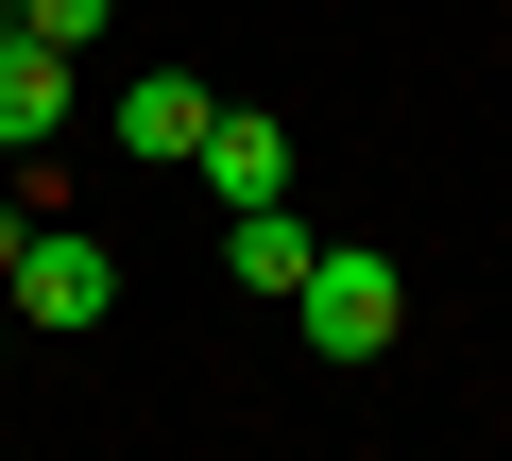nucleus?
Here are the masks:
<instances>
[{
  "label": "nucleus",
  "instance_id": "obj_9",
  "mask_svg": "<svg viewBox=\"0 0 512 461\" xmlns=\"http://www.w3.org/2000/svg\"><path fill=\"white\" fill-rule=\"evenodd\" d=\"M0 342H18V291H0Z\"/></svg>",
  "mask_w": 512,
  "mask_h": 461
},
{
  "label": "nucleus",
  "instance_id": "obj_4",
  "mask_svg": "<svg viewBox=\"0 0 512 461\" xmlns=\"http://www.w3.org/2000/svg\"><path fill=\"white\" fill-rule=\"evenodd\" d=\"M308 257H325V240H308L291 205H222V274H239V291H274V308H291V291H308Z\"/></svg>",
  "mask_w": 512,
  "mask_h": 461
},
{
  "label": "nucleus",
  "instance_id": "obj_7",
  "mask_svg": "<svg viewBox=\"0 0 512 461\" xmlns=\"http://www.w3.org/2000/svg\"><path fill=\"white\" fill-rule=\"evenodd\" d=\"M103 18H120V0H18V35H52V52H86Z\"/></svg>",
  "mask_w": 512,
  "mask_h": 461
},
{
  "label": "nucleus",
  "instance_id": "obj_3",
  "mask_svg": "<svg viewBox=\"0 0 512 461\" xmlns=\"http://www.w3.org/2000/svg\"><path fill=\"white\" fill-rule=\"evenodd\" d=\"M188 171H205V205H291V137H274V120H256V103H222Z\"/></svg>",
  "mask_w": 512,
  "mask_h": 461
},
{
  "label": "nucleus",
  "instance_id": "obj_5",
  "mask_svg": "<svg viewBox=\"0 0 512 461\" xmlns=\"http://www.w3.org/2000/svg\"><path fill=\"white\" fill-rule=\"evenodd\" d=\"M69 103H86V86H69V52L0 18V137H69Z\"/></svg>",
  "mask_w": 512,
  "mask_h": 461
},
{
  "label": "nucleus",
  "instance_id": "obj_6",
  "mask_svg": "<svg viewBox=\"0 0 512 461\" xmlns=\"http://www.w3.org/2000/svg\"><path fill=\"white\" fill-rule=\"evenodd\" d=\"M205 120H222L205 69H137V86H120V154H205Z\"/></svg>",
  "mask_w": 512,
  "mask_h": 461
},
{
  "label": "nucleus",
  "instance_id": "obj_1",
  "mask_svg": "<svg viewBox=\"0 0 512 461\" xmlns=\"http://www.w3.org/2000/svg\"><path fill=\"white\" fill-rule=\"evenodd\" d=\"M291 325H308V359H393L410 274H393L376 240H325V257H308V291H291Z\"/></svg>",
  "mask_w": 512,
  "mask_h": 461
},
{
  "label": "nucleus",
  "instance_id": "obj_8",
  "mask_svg": "<svg viewBox=\"0 0 512 461\" xmlns=\"http://www.w3.org/2000/svg\"><path fill=\"white\" fill-rule=\"evenodd\" d=\"M18 240H35V205H18V188H0V274H18Z\"/></svg>",
  "mask_w": 512,
  "mask_h": 461
},
{
  "label": "nucleus",
  "instance_id": "obj_2",
  "mask_svg": "<svg viewBox=\"0 0 512 461\" xmlns=\"http://www.w3.org/2000/svg\"><path fill=\"white\" fill-rule=\"evenodd\" d=\"M0 291H18V325H103V308H120V257L86 240V222H35Z\"/></svg>",
  "mask_w": 512,
  "mask_h": 461
}]
</instances>
